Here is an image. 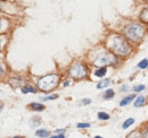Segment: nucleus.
<instances>
[{"instance_id":"nucleus-5","label":"nucleus","mask_w":148,"mask_h":138,"mask_svg":"<svg viewBox=\"0 0 148 138\" xmlns=\"http://www.w3.org/2000/svg\"><path fill=\"white\" fill-rule=\"evenodd\" d=\"M69 74L74 79H82V78L87 77L88 68L83 64H79L77 62V64H74L73 66H71V68L69 70Z\"/></svg>"},{"instance_id":"nucleus-19","label":"nucleus","mask_w":148,"mask_h":138,"mask_svg":"<svg viewBox=\"0 0 148 138\" xmlns=\"http://www.w3.org/2000/svg\"><path fill=\"white\" fill-rule=\"evenodd\" d=\"M147 67H148V59H143L138 64V68L139 69H146Z\"/></svg>"},{"instance_id":"nucleus-13","label":"nucleus","mask_w":148,"mask_h":138,"mask_svg":"<svg viewBox=\"0 0 148 138\" xmlns=\"http://www.w3.org/2000/svg\"><path fill=\"white\" fill-rule=\"evenodd\" d=\"M134 118H128L127 120L123 122V124H122V128L123 129H128V128H130L133 123H134Z\"/></svg>"},{"instance_id":"nucleus-24","label":"nucleus","mask_w":148,"mask_h":138,"mask_svg":"<svg viewBox=\"0 0 148 138\" xmlns=\"http://www.w3.org/2000/svg\"><path fill=\"white\" fill-rule=\"evenodd\" d=\"M129 89H130V87L128 86V85H122V86L120 87V91H121V92H124V93H127Z\"/></svg>"},{"instance_id":"nucleus-4","label":"nucleus","mask_w":148,"mask_h":138,"mask_svg":"<svg viewBox=\"0 0 148 138\" xmlns=\"http://www.w3.org/2000/svg\"><path fill=\"white\" fill-rule=\"evenodd\" d=\"M117 62V58L113 52L105 51L96 57L93 60V65L96 67H106V66H114Z\"/></svg>"},{"instance_id":"nucleus-23","label":"nucleus","mask_w":148,"mask_h":138,"mask_svg":"<svg viewBox=\"0 0 148 138\" xmlns=\"http://www.w3.org/2000/svg\"><path fill=\"white\" fill-rule=\"evenodd\" d=\"M141 133H143V137L144 138H148V126H146L143 130H141Z\"/></svg>"},{"instance_id":"nucleus-33","label":"nucleus","mask_w":148,"mask_h":138,"mask_svg":"<svg viewBox=\"0 0 148 138\" xmlns=\"http://www.w3.org/2000/svg\"><path fill=\"white\" fill-rule=\"evenodd\" d=\"M0 26H1V22H0Z\"/></svg>"},{"instance_id":"nucleus-16","label":"nucleus","mask_w":148,"mask_h":138,"mask_svg":"<svg viewBox=\"0 0 148 138\" xmlns=\"http://www.w3.org/2000/svg\"><path fill=\"white\" fill-rule=\"evenodd\" d=\"M114 95H115V93H114L113 89H107V91L104 93V99H105V100H110V99H113V97H114Z\"/></svg>"},{"instance_id":"nucleus-1","label":"nucleus","mask_w":148,"mask_h":138,"mask_svg":"<svg viewBox=\"0 0 148 138\" xmlns=\"http://www.w3.org/2000/svg\"><path fill=\"white\" fill-rule=\"evenodd\" d=\"M107 47L115 55L127 57L131 52V45L128 40L120 34H114L107 40Z\"/></svg>"},{"instance_id":"nucleus-29","label":"nucleus","mask_w":148,"mask_h":138,"mask_svg":"<svg viewBox=\"0 0 148 138\" xmlns=\"http://www.w3.org/2000/svg\"><path fill=\"white\" fill-rule=\"evenodd\" d=\"M69 85H70V82H69V80L64 83V87H65V86H69Z\"/></svg>"},{"instance_id":"nucleus-22","label":"nucleus","mask_w":148,"mask_h":138,"mask_svg":"<svg viewBox=\"0 0 148 138\" xmlns=\"http://www.w3.org/2000/svg\"><path fill=\"white\" fill-rule=\"evenodd\" d=\"M79 129H83V128H89L90 127V123H77L76 126Z\"/></svg>"},{"instance_id":"nucleus-34","label":"nucleus","mask_w":148,"mask_h":138,"mask_svg":"<svg viewBox=\"0 0 148 138\" xmlns=\"http://www.w3.org/2000/svg\"><path fill=\"white\" fill-rule=\"evenodd\" d=\"M0 9H1V6H0Z\"/></svg>"},{"instance_id":"nucleus-17","label":"nucleus","mask_w":148,"mask_h":138,"mask_svg":"<svg viewBox=\"0 0 148 138\" xmlns=\"http://www.w3.org/2000/svg\"><path fill=\"white\" fill-rule=\"evenodd\" d=\"M40 124V118H38V117H34V118H32L31 120H30V126L32 127V128H36Z\"/></svg>"},{"instance_id":"nucleus-7","label":"nucleus","mask_w":148,"mask_h":138,"mask_svg":"<svg viewBox=\"0 0 148 138\" xmlns=\"http://www.w3.org/2000/svg\"><path fill=\"white\" fill-rule=\"evenodd\" d=\"M145 101H146L145 96L139 95V96L136 97V100H134V102H133V105H134V108H140V106H143V105L145 104Z\"/></svg>"},{"instance_id":"nucleus-31","label":"nucleus","mask_w":148,"mask_h":138,"mask_svg":"<svg viewBox=\"0 0 148 138\" xmlns=\"http://www.w3.org/2000/svg\"><path fill=\"white\" fill-rule=\"evenodd\" d=\"M13 138H24V137H21V136H15V137H13Z\"/></svg>"},{"instance_id":"nucleus-11","label":"nucleus","mask_w":148,"mask_h":138,"mask_svg":"<svg viewBox=\"0 0 148 138\" xmlns=\"http://www.w3.org/2000/svg\"><path fill=\"white\" fill-rule=\"evenodd\" d=\"M106 72H107V68L106 67H99V68L95 71V76L101 78V77H104L106 75Z\"/></svg>"},{"instance_id":"nucleus-26","label":"nucleus","mask_w":148,"mask_h":138,"mask_svg":"<svg viewBox=\"0 0 148 138\" xmlns=\"http://www.w3.org/2000/svg\"><path fill=\"white\" fill-rule=\"evenodd\" d=\"M50 138H65V135L64 134H56V135L51 136Z\"/></svg>"},{"instance_id":"nucleus-2","label":"nucleus","mask_w":148,"mask_h":138,"mask_svg":"<svg viewBox=\"0 0 148 138\" xmlns=\"http://www.w3.org/2000/svg\"><path fill=\"white\" fill-rule=\"evenodd\" d=\"M123 34L125 35L127 39H129L132 42H139L143 40L145 34V27L140 23H130L124 26Z\"/></svg>"},{"instance_id":"nucleus-32","label":"nucleus","mask_w":148,"mask_h":138,"mask_svg":"<svg viewBox=\"0 0 148 138\" xmlns=\"http://www.w3.org/2000/svg\"><path fill=\"white\" fill-rule=\"evenodd\" d=\"M93 138H103V137H101V136H95Z\"/></svg>"},{"instance_id":"nucleus-25","label":"nucleus","mask_w":148,"mask_h":138,"mask_svg":"<svg viewBox=\"0 0 148 138\" xmlns=\"http://www.w3.org/2000/svg\"><path fill=\"white\" fill-rule=\"evenodd\" d=\"M91 102H92V101H91L90 99H83L81 104H82V105H88V104H90Z\"/></svg>"},{"instance_id":"nucleus-6","label":"nucleus","mask_w":148,"mask_h":138,"mask_svg":"<svg viewBox=\"0 0 148 138\" xmlns=\"http://www.w3.org/2000/svg\"><path fill=\"white\" fill-rule=\"evenodd\" d=\"M136 94L133 93V94H130L128 96H125L124 99H122L121 100V102H120V106H127V105H129L131 102H133L134 100H136Z\"/></svg>"},{"instance_id":"nucleus-30","label":"nucleus","mask_w":148,"mask_h":138,"mask_svg":"<svg viewBox=\"0 0 148 138\" xmlns=\"http://www.w3.org/2000/svg\"><path fill=\"white\" fill-rule=\"evenodd\" d=\"M2 108H3V104H2V103H0V110H1Z\"/></svg>"},{"instance_id":"nucleus-20","label":"nucleus","mask_w":148,"mask_h":138,"mask_svg":"<svg viewBox=\"0 0 148 138\" xmlns=\"http://www.w3.org/2000/svg\"><path fill=\"white\" fill-rule=\"evenodd\" d=\"M58 97V95H56V94H51V95H48V96H45L42 100L43 101H48V100H56Z\"/></svg>"},{"instance_id":"nucleus-9","label":"nucleus","mask_w":148,"mask_h":138,"mask_svg":"<svg viewBox=\"0 0 148 138\" xmlns=\"http://www.w3.org/2000/svg\"><path fill=\"white\" fill-rule=\"evenodd\" d=\"M127 138H144V137H143V133H141V129H137V130H133V131H131L129 135L127 136Z\"/></svg>"},{"instance_id":"nucleus-21","label":"nucleus","mask_w":148,"mask_h":138,"mask_svg":"<svg viewBox=\"0 0 148 138\" xmlns=\"http://www.w3.org/2000/svg\"><path fill=\"white\" fill-rule=\"evenodd\" d=\"M144 89H145V85H136V86L133 87V91H134L136 93L141 92V91H144Z\"/></svg>"},{"instance_id":"nucleus-15","label":"nucleus","mask_w":148,"mask_h":138,"mask_svg":"<svg viewBox=\"0 0 148 138\" xmlns=\"http://www.w3.org/2000/svg\"><path fill=\"white\" fill-rule=\"evenodd\" d=\"M110 114L108 113H106V112H103V111H100V112H98V119L99 120H110Z\"/></svg>"},{"instance_id":"nucleus-27","label":"nucleus","mask_w":148,"mask_h":138,"mask_svg":"<svg viewBox=\"0 0 148 138\" xmlns=\"http://www.w3.org/2000/svg\"><path fill=\"white\" fill-rule=\"evenodd\" d=\"M65 129H56V134H64Z\"/></svg>"},{"instance_id":"nucleus-14","label":"nucleus","mask_w":148,"mask_h":138,"mask_svg":"<svg viewBox=\"0 0 148 138\" xmlns=\"http://www.w3.org/2000/svg\"><path fill=\"white\" fill-rule=\"evenodd\" d=\"M36 92H37V89L33 86L22 87V93H24V94H27V93H36Z\"/></svg>"},{"instance_id":"nucleus-10","label":"nucleus","mask_w":148,"mask_h":138,"mask_svg":"<svg viewBox=\"0 0 148 138\" xmlns=\"http://www.w3.org/2000/svg\"><path fill=\"white\" fill-rule=\"evenodd\" d=\"M36 135L40 138H47V137H49L50 133H49L47 129H38L37 131H36Z\"/></svg>"},{"instance_id":"nucleus-28","label":"nucleus","mask_w":148,"mask_h":138,"mask_svg":"<svg viewBox=\"0 0 148 138\" xmlns=\"http://www.w3.org/2000/svg\"><path fill=\"white\" fill-rule=\"evenodd\" d=\"M3 75V69H2V67L0 66V76H2Z\"/></svg>"},{"instance_id":"nucleus-18","label":"nucleus","mask_w":148,"mask_h":138,"mask_svg":"<svg viewBox=\"0 0 148 138\" xmlns=\"http://www.w3.org/2000/svg\"><path fill=\"white\" fill-rule=\"evenodd\" d=\"M140 18H141L144 22L148 23V7L147 8H145V9L141 12V14H140Z\"/></svg>"},{"instance_id":"nucleus-8","label":"nucleus","mask_w":148,"mask_h":138,"mask_svg":"<svg viewBox=\"0 0 148 138\" xmlns=\"http://www.w3.org/2000/svg\"><path fill=\"white\" fill-rule=\"evenodd\" d=\"M29 108H30V109H32L33 111H37V112H39V111H42V110H45V109H46V106H45L43 104L37 103V102L31 103L30 105H29Z\"/></svg>"},{"instance_id":"nucleus-12","label":"nucleus","mask_w":148,"mask_h":138,"mask_svg":"<svg viewBox=\"0 0 148 138\" xmlns=\"http://www.w3.org/2000/svg\"><path fill=\"white\" fill-rule=\"evenodd\" d=\"M111 84V80L107 78V79H103V80H100L98 84H97V88L98 89H101V88H105V87H107L108 85Z\"/></svg>"},{"instance_id":"nucleus-3","label":"nucleus","mask_w":148,"mask_h":138,"mask_svg":"<svg viewBox=\"0 0 148 138\" xmlns=\"http://www.w3.org/2000/svg\"><path fill=\"white\" fill-rule=\"evenodd\" d=\"M59 76L56 74H50V75H46L43 77H41L38 80V87L40 91L42 92H51L53 89H55L58 82H59Z\"/></svg>"}]
</instances>
